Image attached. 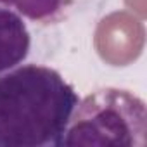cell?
Wrapping results in <instances>:
<instances>
[{
    "instance_id": "cell-1",
    "label": "cell",
    "mask_w": 147,
    "mask_h": 147,
    "mask_svg": "<svg viewBox=\"0 0 147 147\" xmlns=\"http://www.w3.org/2000/svg\"><path fill=\"white\" fill-rule=\"evenodd\" d=\"M80 102L59 71L26 64L0 73V147H57Z\"/></svg>"
},
{
    "instance_id": "cell-2",
    "label": "cell",
    "mask_w": 147,
    "mask_h": 147,
    "mask_svg": "<svg viewBox=\"0 0 147 147\" xmlns=\"http://www.w3.org/2000/svg\"><path fill=\"white\" fill-rule=\"evenodd\" d=\"M145 102L123 88L92 92L75 107L61 145H144Z\"/></svg>"
},
{
    "instance_id": "cell-3",
    "label": "cell",
    "mask_w": 147,
    "mask_h": 147,
    "mask_svg": "<svg viewBox=\"0 0 147 147\" xmlns=\"http://www.w3.org/2000/svg\"><path fill=\"white\" fill-rule=\"evenodd\" d=\"M31 36L23 18L0 5V73L18 67L28 57Z\"/></svg>"
},
{
    "instance_id": "cell-4",
    "label": "cell",
    "mask_w": 147,
    "mask_h": 147,
    "mask_svg": "<svg viewBox=\"0 0 147 147\" xmlns=\"http://www.w3.org/2000/svg\"><path fill=\"white\" fill-rule=\"evenodd\" d=\"M80 0H0V5L14 9L35 24L52 26L67 19Z\"/></svg>"
}]
</instances>
